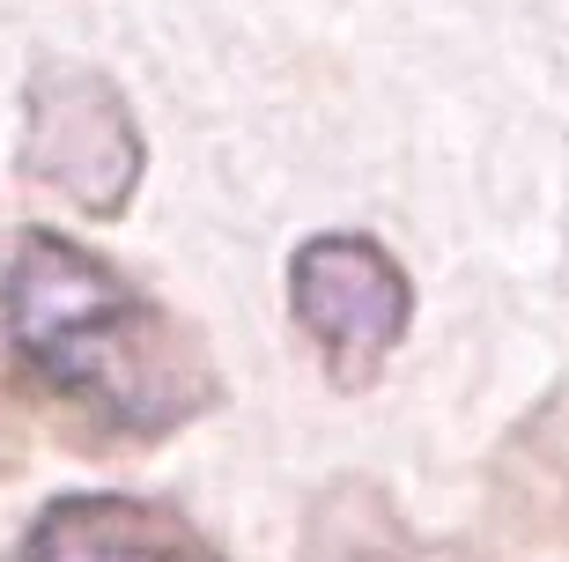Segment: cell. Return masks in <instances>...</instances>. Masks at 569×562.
<instances>
[{
	"instance_id": "3957f363",
	"label": "cell",
	"mask_w": 569,
	"mask_h": 562,
	"mask_svg": "<svg viewBox=\"0 0 569 562\" xmlns=\"http://www.w3.org/2000/svg\"><path fill=\"white\" fill-rule=\"evenodd\" d=\"M289 318L311 341L340 393H356L392 363L415 326V282L378 237L362 229H318L289 259Z\"/></svg>"
},
{
	"instance_id": "7a4b0ae2",
	"label": "cell",
	"mask_w": 569,
	"mask_h": 562,
	"mask_svg": "<svg viewBox=\"0 0 569 562\" xmlns=\"http://www.w3.org/2000/svg\"><path fill=\"white\" fill-rule=\"evenodd\" d=\"M22 178L60 200L82 223H119L141 186V126L127 111V89L104 67L82 60H38L22 89V141H16Z\"/></svg>"
},
{
	"instance_id": "5b68a950",
	"label": "cell",
	"mask_w": 569,
	"mask_h": 562,
	"mask_svg": "<svg viewBox=\"0 0 569 562\" xmlns=\"http://www.w3.org/2000/svg\"><path fill=\"white\" fill-rule=\"evenodd\" d=\"M303 562H488V555L415 533L370 481H333L303 519Z\"/></svg>"
},
{
	"instance_id": "277c9868",
	"label": "cell",
	"mask_w": 569,
	"mask_h": 562,
	"mask_svg": "<svg viewBox=\"0 0 569 562\" xmlns=\"http://www.w3.org/2000/svg\"><path fill=\"white\" fill-rule=\"evenodd\" d=\"M8 562H222L178 511L141 496H60L44 503Z\"/></svg>"
},
{
	"instance_id": "6da1fadb",
	"label": "cell",
	"mask_w": 569,
	"mask_h": 562,
	"mask_svg": "<svg viewBox=\"0 0 569 562\" xmlns=\"http://www.w3.org/2000/svg\"><path fill=\"white\" fill-rule=\"evenodd\" d=\"M0 326L22 377L104 444H163L222 400L200 326L60 229L8 245Z\"/></svg>"
},
{
	"instance_id": "8992f818",
	"label": "cell",
	"mask_w": 569,
	"mask_h": 562,
	"mask_svg": "<svg viewBox=\"0 0 569 562\" xmlns=\"http://www.w3.org/2000/svg\"><path fill=\"white\" fill-rule=\"evenodd\" d=\"M16 466H22V430L8 415V393H0V474H16Z\"/></svg>"
}]
</instances>
